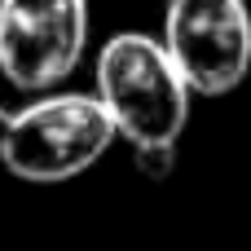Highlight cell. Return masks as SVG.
Returning a JSON list of instances; mask_svg holds the SVG:
<instances>
[{
    "mask_svg": "<svg viewBox=\"0 0 251 251\" xmlns=\"http://www.w3.org/2000/svg\"><path fill=\"white\" fill-rule=\"evenodd\" d=\"M97 97L128 146H176L190 124L194 88L163 40L119 31L97 53Z\"/></svg>",
    "mask_w": 251,
    "mask_h": 251,
    "instance_id": "obj_1",
    "label": "cell"
},
{
    "mask_svg": "<svg viewBox=\"0 0 251 251\" xmlns=\"http://www.w3.org/2000/svg\"><path fill=\"white\" fill-rule=\"evenodd\" d=\"M119 137L97 93H53L22 110L0 106V159L18 181L57 185L93 168Z\"/></svg>",
    "mask_w": 251,
    "mask_h": 251,
    "instance_id": "obj_2",
    "label": "cell"
},
{
    "mask_svg": "<svg viewBox=\"0 0 251 251\" xmlns=\"http://www.w3.org/2000/svg\"><path fill=\"white\" fill-rule=\"evenodd\" d=\"M163 44L199 97L234 93L251 71L247 0H172L163 4Z\"/></svg>",
    "mask_w": 251,
    "mask_h": 251,
    "instance_id": "obj_3",
    "label": "cell"
},
{
    "mask_svg": "<svg viewBox=\"0 0 251 251\" xmlns=\"http://www.w3.org/2000/svg\"><path fill=\"white\" fill-rule=\"evenodd\" d=\"M88 44V0H0V75L22 93L66 79Z\"/></svg>",
    "mask_w": 251,
    "mask_h": 251,
    "instance_id": "obj_4",
    "label": "cell"
},
{
    "mask_svg": "<svg viewBox=\"0 0 251 251\" xmlns=\"http://www.w3.org/2000/svg\"><path fill=\"white\" fill-rule=\"evenodd\" d=\"M132 163L146 181H168L176 168V146H132Z\"/></svg>",
    "mask_w": 251,
    "mask_h": 251,
    "instance_id": "obj_5",
    "label": "cell"
},
{
    "mask_svg": "<svg viewBox=\"0 0 251 251\" xmlns=\"http://www.w3.org/2000/svg\"><path fill=\"white\" fill-rule=\"evenodd\" d=\"M159 4H172V0H159Z\"/></svg>",
    "mask_w": 251,
    "mask_h": 251,
    "instance_id": "obj_6",
    "label": "cell"
}]
</instances>
